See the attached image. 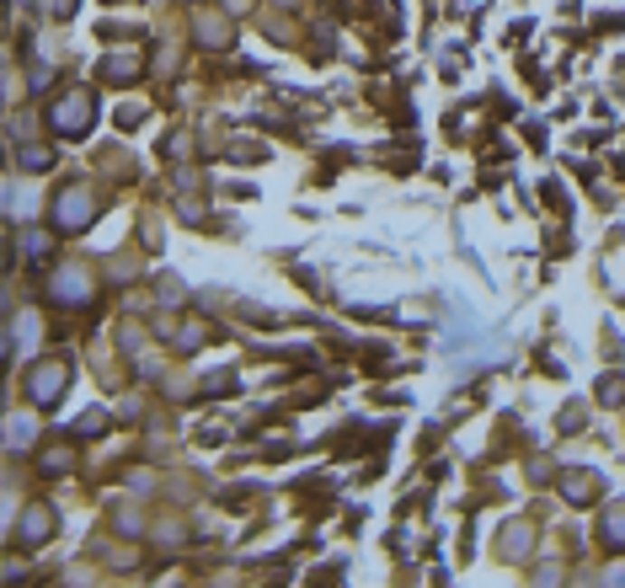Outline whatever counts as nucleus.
Segmentation results:
<instances>
[{
  "label": "nucleus",
  "instance_id": "f3484780",
  "mask_svg": "<svg viewBox=\"0 0 625 588\" xmlns=\"http://www.w3.org/2000/svg\"><path fill=\"white\" fill-rule=\"evenodd\" d=\"M198 33H204V43H230V27H225V22H214V16H204V22H198Z\"/></svg>",
  "mask_w": 625,
  "mask_h": 588
},
{
  "label": "nucleus",
  "instance_id": "412c9836",
  "mask_svg": "<svg viewBox=\"0 0 625 588\" xmlns=\"http://www.w3.org/2000/svg\"><path fill=\"white\" fill-rule=\"evenodd\" d=\"M75 11V0H54V16H70Z\"/></svg>",
  "mask_w": 625,
  "mask_h": 588
},
{
  "label": "nucleus",
  "instance_id": "5701e85b",
  "mask_svg": "<svg viewBox=\"0 0 625 588\" xmlns=\"http://www.w3.org/2000/svg\"><path fill=\"white\" fill-rule=\"evenodd\" d=\"M5 257H11V251H5V241H0V268H5Z\"/></svg>",
  "mask_w": 625,
  "mask_h": 588
},
{
  "label": "nucleus",
  "instance_id": "dca6fc26",
  "mask_svg": "<svg viewBox=\"0 0 625 588\" xmlns=\"http://www.w3.org/2000/svg\"><path fill=\"white\" fill-rule=\"evenodd\" d=\"M102 428H108V412H86V417L75 422V433H80V439H97Z\"/></svg>",
  "mask_w": 625,
  "mask_h": 588
},
{
  "label": "nucleus",
  "instance_id": "9b49d317",
  "mask_svg": "<svg viewBox=\"0 0 625 588\" xmlns=\"http://www.w3.org/2000/svg\"><path fill=\"white\" fill-rule=\"evenodd\" d=\"M43 470L70 476V470H75V450H70V444H49V450H43Z\"/></svg>",
  "mask_w": 625,
  "mask_h": 588
},
{
  "label": "nucleus",
  "instance_id": "1a4fd4ad",
  "mask_svg": "<svg viewBox=\"0 0 625 588\" xmlns=\"http://www.w3.org/2000/svg\"><path fill=\"white\" fill-rule=\"evenodd\" d=\"M33 433H38V422H33V417H5V444H11V450H27V444H33Z\"/></svg>",
  "mask_w": 625,
  "mask_h": 588
},
{
  "label": "nucleus",
  "instance_id": "20e7f679",
  "mask_svg": "<svg viewBox=\"0 0 625 588\" xmlns=\"http://www.w3.org/2000/svg\"><path fill=\"white\" fill-rule=\"evenodd\" d=\"M49 294H54V305H86L91 299V279H86V268H54V279H49Z\"/></svg>",
  "mask_w": 625,
  "mask_h": 588
},
{
  "label": "nucleus",
  "instance_id": "6ab92c4d",
  "mask_svg": "<svg viewBox=\"0 0 625 588\" xmlns=\"http://www.w3.org/2000/svg\"><path fill=\"white\" fill-rule=\"evenodd\" d=\"M562 428H567V433H577V428H582V407H567V412H562Z\"/></svg>",
  "mask_w": 625,
  "mask_h": 588
},
{
  "label": "nucleus",
  "instance_id": "f257e3e1",
  "mask_svg": "<svg viewBox=\"0 0 625 588\" xmlns=\"http://www.w3.org/2000/svg\"><path fill=\"white\" fill-rule=\"evenodd\" d=\"M91 118H97L91 91H64L59 102H49V128L64 134V139H80V134L91 128Z\"/></svg>",
  "mask_w": 625,
  "mask_h": 588
},
{
  "label": "nucleus",
  "instance_id": "6e6552de",
  "mask_svg": "<svg viewBox=\"0 0 625 588\" xmlns=\"http://www.w3.org/2000/svg\"><path fill=\"white\" fill-rule=\"evenodd\" d=\"M599 535L610 551H625V503H610V514L599 519Z\"/></svg>",
  "mask_w": 625,
  "mask_h": 588
},
{
  "label": "nucleus",
  "instance_id": "a211bd4d",
  "mask_svg": "<svg viewBox=\"0 0 625 588\" xmlns=\"http://www.w3.org/2000/svg\"><path fill=\"white\" fill-rule=\"evenodd\" d=\"M204 391H209V396H235V375H209Z\"/></svg>",
  "mask_w": 625,
  "mask_h": 588
},
{
  "label": "nucleus",
  "instance_id": "f8f14e48",
  "mask_svg": "<svg viewBox=\"0 0 625 588\" xmlns=\"http://www.w3.org/2000/svg\"><path fill=\"white\" fill-rule=\"evenodd\" d=\"M599 402H604V407H625V375L599 380Z\"/></svg>",
  "mask_w": 625,
  "mask_h": 588
},
{
  "label": "nucleus",
  "instance_id": "39448f33",
  "mask_svg": "<svg viewBox=\"0 0 625 588\" xmlns=\"http://www.w3.org/2000/svg\"><path fill=\"white\" fill-rule=\"evenodd\" d=\"M54 529H59V514L49 508V503H33V508L22 514L16 540H22V545H43V540H54Z\"/></svg>",
  "mask_w": 625,
  "mask_h": 588
},
{
  "label": "nucleus",
  "instance_id": "0eeeda50",
  "mask_svg": "<svg viewBox=\"0 0 625 588\" xmlns=\"http://www.w3.org/2000/svg\"><path fill=\"white\" fill-rule=\"evenodd\" d=\"M139 75V54H108L102 59V81H113V86H128Z\"/></svg>",
  "mask_w": 625,
  "mask_h": 588
},
{
  "label": "nucleus",
  "instance_id": "2eb2a0df",
  "mask_svg": "<svg viewBox=\"0 0 625 588\" xmlns=\"http://www.w3.org/2000/svg\"><path fill=\"white\" fill-rule=\"evenodd\" d=\"M49 161H54V156H49L43 145H22V166H27V172H43Z\"/></svg>",
  "mask_w": 625,
  "mask_h": 588
},
{
  "label": "nucleus",
  "instance_id": "9d476101",
  "mask_svg": "<svg viewBox=\"0 0 625 588\" xmlns=\"http://www.w3.org/2000/svg\"><path fill=\"white\" fill-rule=\"evenodd\" d=\"M529 545H535V529L529 525H508L503 529V556H524Z\"/></svg>",
  "mask_w": 625,
  "mask_h": 588
},
{
  "label": "nucleus",
  "instance_id": "ddd939ff",
  "mask_svg": "<svg viewBox=\"0 0 625 588\" xmlns=\"http://www.w3.org/2000/svg\"><path fill=\"white\" fill-rule=\"evenodd\" d=\"M204 343H209V327H182L176 332V353H198Z\"/></svg>",
  "mask_w": 625,
  "mask_h": 588
},
{
  "label": "nucleus",
  "instance_id": "f03ea898",
  "mask_svg": "<svg viewBox=\"0 0 625 588\" xmlns=\"http://www.w3.org/2000/svg\"><path fill=\"white\" fill-rule=\"evenodd\" d=\"M64 385H70V358H43L27 375V396H33V407H43V412L64 402Z\"/></svg>",
  "mask_w": 625,
  "mask_h": 588
},
{
  "label": "nucleus",
  "instance_id": "423d86ee",
  "mask_svg": "<svg viewBox=\"0 0 625 588\" xmlns=\"http://www.w3.org/2000/svg\"><path fill=\"white\" fill-rule=\"evenodd\" d=\"M562 498H567V503H593V498H599L593 470H567V476H562Z\"/></svg>",
  "mask_w": 625,
  "mask_h": 588
},
{
  "label": "nucleus",
  "instance_id": "7ed1b4c3",
  "mask_svg": "<svg viewBox=\"0 0 625 588\" xmlns=\"http://www.w3.org/2000/svg\"><path fill=\"white\" fill-rule=\"evenodd\" d=\"M91 214H97V198H91L86 187H64V193L54 198V225L64 235L86 231V225H91Z\"/></svg>",
  "mask_w": 625,
  "mask_h": 588
},
{
  "label": "nucleus",
  "instance_id": "aec40b11",
  "mask_svg": "<svg viewBox=\"0 0 625 588\" xmlns=\"http://www.w3.org/2000/svg\"><path fill=\"white\" fill-rule=\"evenodd\" d=\"M139 118H145V108H123V113H118V123H123V128H134Z\"/></svg>",
  "mask_w": 625,
  "mask_h": 588
},
{
  "label": "nucleus",
  "instance_id": "4468645a",
  "mask_svg": "<svg viewBox=\"0 0 625 588\" xmlns=\"http://www.w3.org/2000/svg\"><path fill=\"white\" fill-rule=\"evenodd\" d=\"M22 246H27V257H33V262H38V268H43V262H49V251H54V241H49V235H27V241H22Z\"/></svg>",
  "mask_w": 625,
  "mask_h": 588
},
{
  "label": "nucleus",
  "instance_id": "4be33fe9",
  "mask_svg": "<svg viewBox=\"0 0 625 588\" xmlns=\"http://www.w3.org/2000/svg\"><path fill=\"white\" fill-rule=\"evenodd\" d=\"M5 353H11V337H5V332H0V364H5Z\"/></svg>",
  "mask_w": 625,
  "mask_h": 588
}]
</instances>
